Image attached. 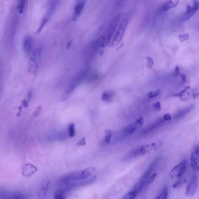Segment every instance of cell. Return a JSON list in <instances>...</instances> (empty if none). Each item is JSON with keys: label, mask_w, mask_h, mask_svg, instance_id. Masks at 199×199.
<instances>
[{"label": "cell", "mask_w": 199, "mask_h": 199, "mask_svg": "<svg viewBox=\"0 0 199 199\" xmlns=\"http://www.w3.org/2000/svg\"><path fill=\"white\" fill-rule=\"evenodd\" d=\"M97 171L95 168L91 167L81 171L72 172L64 176L60 180L62 185L69 187L79 185L81 181L88 178Z\"/></svg>", "instance_id": "cell-1"}, {"label": "cell", "mask_w": 199, "mask_h": 199, "mask_svg": "<svg viewBox=\"0 0 199 199\" xmlns=\"http://www.w3.org/2000/svg\"><path fill=\"white\" fill-rule=\"evenodd\" d=\"M121 18L120 13L117 14L114 18L102 36L93 43V48L95 49L103 48L108 45L116 30Z\"/></svg>", "instance_id": "cell-2"}, {"label": "cell", "mask_w": 199, "mask_h": 199, "mask_svg": "<svg viewBox=\"0 0 199 199\" xmlns=\"http://www.w3.org/2000/svg\"><path fill=\"white\" fill-rule=\"evenodd\" d=\"M42 51V48L38 47L32 53L28 63V71L30 73L35 74L38 71Z\"/></svg>", "instance_id": "cell-3"}, {"label": "cell", "mask_w": 199, "mask_h": 199, "mask_svg": "<svg viewBox=\"0 0 199 199\" xmlns=\"http://www.w3.org/2000/svg\"><path fill=\"white\" fill-rule=\"evenodd\" d=\"M129 17L128 16H126L122 19L118 30L114 38L113 42V44H118L122 41V37L124 35L125 32L127 29V25L129 22Z\"/></svg>", "instance_id": "cell-4"}, {"label": "cell", "mask_w": 199, "mask_h": 199, "mask_svg": "<svg viewBox=\"0 0 199 199\" xmlns=\"http://www.w3.org/2000/svg\"><path fill=\"white\" fill-rule=\"evenodd\" d=\"M187 168V162L185 160L174 167L168 173V175L171 179L181 177L183 175Z\"/></svg>", "instance_id": "cell-5"}, {"label": "cell", "mask_w": 199, "mask_h": 199, "mask_svg": "<svg viewBox=\"0 0 199 199\" xmlns=\"http://www.w3.org/2000/svg\"><path fill=\"white\" fill-rule=\"evenodd\" d=\"M190 86H186L184 90L180 92L177 95V96L179 97L182 101H186L187 100L191 99H196L198 97V91L193 90L189 91Z\"/></svg>", "instance_id": "cell-6"}, {"label": "cell", "mask_w": 199, "mask_h": 199, "mask_svg": "<svg viewBox=\"0 0 199 199\" xmlns=\"http://www.w3.org/2000/svg\"><path fill=\"white\" fill-rule=\"evenodd\" d=\"M58 2V1H50V2L49 3V8H48V11H47L44 18L42 20L40 26L38 28V30H37L36 32L37 34H39L41 31L42 29H43V28L44 27V25H45L47 21L49 20V18L50 17L52 13L54 12Z\"/></svg>", "instance_id": "cell-7"}, {"label": "cell", "mask_w": 199, "mask_h": 199, "mask_svg": "<svg viewBox=\"0 0 199 199\" xmlns=\"http://www.w3.org/2000/svg\"><path fill=\"white\" fill-rule=\"evenodd\" d=\"M198 186V177L196 175H192L186 187L185 195L188 197H192L195 195Z\"/></svg>", "instance_id": "cell-8"}, {"label": "cell", "mask_w": 199, "mask_h": 199, "mask_svg": "<svg viewBox=\"0 0 199 199\" xmlns=\"http://www.w3.org/2000/svg\"><path fill=\"white\" fill-rule=\"evenodd\" d=\"M162 145V142L158 141L140 146V151L141 156L150 153L151 152L157 150Z\"/></svg>", "instance_id": "cell-9"}, {"label": "cell", "mask_w": 199, "mask_h": 199, "mask_svg": "<svg viewBox=\"0 0 199 199\" xmlns=\"http://www.w3.org/2000/svg\"><path fill=\"white\" fill-rule=\"evenodd\" d=\"M199 146L198 145L191 154V168L195 172H198L199 169Z\"/></svg>", "instance_id": "cell-10"}, {"label": "cell", "mask_w": 199, "mask_h": 199, "mask_svg": "<svg viewBox=\"0 0 199 199\" xmlns=\"http://www.w3.org/2000/svg\"><path fill=\"white\" fill-rule=\"evenodd\" d=\"M89 71L88 70H82L80 71L76 75L74 78L73 79L72 81L70 84L69 87L70 88H75L79 83L81 82L87 76Z\"/></svg>", "instance_id": "cell-11"}, {"label": "cell", "mask_w": 199, "mask_h": 199, "mask_svg": "<svg viewBox=\"0 0 199 199\" xmlns=\"http://www.w3.org/2000/svg\"><path fill=\"white\" fill-rule=\"evenodd\" d=\"M199 6V2L198 1H193L192 5L187 6L185 15L184 17V20L186 21L193 16L195 12L198 9Z\"/></svg>", "instance_id": "cell-12"}, {"label": "cell", "mask_w": 199, "mask_h": 199, "mask_svg": "<svg viewBox=\"0 0 199 199\" xmlns=\"http://www.w3.org/2000/svg\"><path fill=\"white\" fill-rule=\"evenodd\" d=\"M38 169L35 166L31 163H28L23 167L21 173L24 177L30 176L38 171Z\"/></svg>", "instance_id": "cell-13"}, {"label": "cell", "mask_w": 199, "mask_h": 199, "mask_svg": "<svg viewBox=\"0 0 199 199\" xmlns=\"http://www.w3.org/2000/svg\"><path fill=\"white\" fill-rule=\"evenodd\" d=\"M34 39L32 37L30 36L25 37L23 43V49L26 55H29L31 52L34 45Z\"/></svg>", "instance_id": "cell-14"}, {"label": "cell", "mask_w": 199, "mask_h": 199, "mask_svg": "<svg viewBox=\"0 0 199 199\" xmlns=\"http://www.w3.org/2000/svg\"><path fill=\"white\" fill-rule=\"evenodd\" d=\"M164 122H165V121L163 119V118H159L158 119H157L156 121L153 122L150 125L144 129V130L142 131L141 133L142 134H145L149 133L154 130L155 129L157 128L158 127L161 126V125L164 123Z\"/></svg>", "instance_id": "cell-15"}, {"label": "cell", "mask_w": 199, "mask_h": 199, "mask_svg": "<svg viewBox=\"0 0 199 199\" xmlns=\"http://www.w3.org/2000/svg\"><path fill=\"white\" fill-rule=\"evenodd\" d=\"M195 107V105L192 104L181 109L175 114L174 117H173L174 119L177 120L183 118V117L190 113L194 108Z\"/></svg>", "instance_id": "cell-16"}, {"label": "cell", "mask_w": 199, "mask_h": 199, "mask_svg": "<svg viewBox=\"0 0 199 199\" xmlns=\"http://www.w3.org/2000/svg\"><path fill=\"white\" fill-rule=\"evenodd\" d=\"M85 4V1H80L77 2L75 6L73 20L75 21L78 18L83 11Z\"/></svg>", "instance_id": "cell-17"}, {"label": "cell", "mask_w": 199, "mask_h": 199, "mask_svg": "<svg viewBox=\"0 0 199 199\" xmlns=\"http://www.w3.org/2000/svg\"><path fill=\"white\" fill-rule=\"evenodd\" d=\"M159 160V158H157L156 159H155V160H154L152 162V163H151V164H150V165L149 166V168H148L147 170L146 171V172H145V173H144V175L142 176V177H141L140 178V180H144L148 177L150 175L152 172L153 171L154 168H155L156 166V164H157Z\"/></svg>", "instance_id": "cell-18"}, {"label": "cell", "mask_w": 199, "mask_h": 199, "mask_svg": "<svg viewBox=\"0 0 199 199\" xmlns=\"http://www.w3.org/2000/svg\"><path fill=\"white\" fill-rule=\"evenodd\" d=\"M139 127L135 122H134L125 127L123 130V132L125 135L132 134L137 130Z\"/></svg>", "instance_id": "cell-19"}, {"label": "cell", "mask_w": 199, "mask_h": 199, "mask_svg": "<svg viewBox=\"0 0 199 199\" xmlns=\"http://www.w3.org/2000/svg\"><path fill=\"white\" fill-rule=\"evenodd\" d=\"M178 1H167L162 7V10L164 11H167L171 8L175 7L178 5Z\"/></svg>", "instance_id": "cell-20"}, {"label": "cell", "mask_w": 199, "mask_h": 199, "mask_svg": "<svg viewBox=\"0 0 199 199\" xmlns=\"http://www.w3.org/2000/svg\"><path fill=\"white\" fill-rule=\"evenodd\" d=\"M114 95L115 93L114 91L105 92L102 95V99L104 102L108 103L110 102L113 100Z\"/></svg>", "instance_id": "cell-21"}, {"label": "cell", "mask_w": 199, "mask_h": 199, "mask_svg": "<svg viewBox=\"0 0 199 199\" xmlns=\"http://www.w3.org/2000/svg\"><path fill=\"white\" fill-rule=\"evenodd\" d=\"M157 175V173H153L144 180H140L143 181L144 189L153 182Z\"/></svg>", "instance_id": "cell-22"}, {"label": "cell", "mask_w": 199, "mask_h": 199, "mask_svg": "<svg viewBox=\"0 0 199 199\" xmlns=\"http://www.w3.org/2000/svg\"><path fill=\"white\" fill-rule=\"evenodd\" d=\"M138 195V194L136 191L132 189L128 192L122 199H135Z\"/></svg>", "instance_id": "cell-23"}, {"label": "cell", "mask_w": 199, "mask_h": 199, "mask_svg": "<svg viewBox=\"0 0 199 199\" xmlns=\"http://www.w3.org/2000/svg\"><path fill=\"white\" fill-rule=\"evenodd\" d=\"M49 184L48 182L46 183V184L43 186V187L39 191V195H38V197H39V199H43L45 196L46 192L47 189H48V186H49Z\"/></svg>", "instance_id": "cell-24"}, {"label": "cell", "mask_w": 199, "mask_h": 199, "mask_svg": "<svg viewBox=\"0 0 199 199\" xmlns=\"http://www.w3.org/2000/svg\"><path fill=\"white\" fill-rule=\"evenodd\" d=\"M25 4H26V1L24 0H21L19 1L17 6L18 11L19 14H22L24 12Z\"/></svg>", "instance_id": "cell-25"}, {"label": "cell", "mask_w": 199, "mask_h": 199, "mask_svg": "<svg viewBox=\"0 0 199 199\" xmlns=\"http://www.w3.org/2000/svg\"><path fill=\"white\" fill-rule=\"evenodd\" d=\"M69 136L71 137H73L75 135V125L72 123L70 124L69 127Z\"/></svg>", "instance_id": "cell-26"}, {"label": "cell", "mask_w": 199, "mask_h": 199, "mask_svg": "<svg viewBox=\"0 0 199 199\" xmlns=\"http://www.w3.org/2000/svg\"><path fill=\"white\" fill-rule=\"evenodd\" d=\"M187 182V180L185 178H181V179L178 180V181L174 183L173 186V188H175L181 187V186L184 184H186Z\"/></svg>", "instance_id": "cell-27"}, {"label": "cell", "mask_w": 199, "mask_h": 199, "mask_svg": "<svg viewBox=\"0 0 199 199\" xmlns=\"http://www.w3.org/2000/svg\"><path fill=\"white\" fill-rule=\"evenodd\" d=\"M105 133L106 135L105 137L106 142L108 144L110 143L112 135L111 131L109 129H107L105 131Z\"/></svg>", "instance_id": "cell-28"}, {"label": "cell", "mask_w": 199, "mask_h": 199, "mask_svg": "<svg viewBox=\"0 0 199 199\" xmlns=\"http://www.w3.org/2000/svg\"><path fill=\"white\" fill-rule=\"evenodd\" d=\"M62 191H58L55 193V199H66Z\"/></svg>", "instance_id": "cell-29"}, {"label": "cell", "mask_w": 199, "mask_h": 199, "mask_svg": "<svg viewBox=\"0 0 199 199\" xmlns=\"http://www.w3.org/2000/svg\"><path fill=\"white\" fill-rule=\"evenodd\" d=\"M147 62V67L149 69H150L153 67L154 65V61L153 58L150 57H146Z\"/></svg>", "instance_id": "cell-30"}, {"label": "cell", "mask_w": 199, "mask_h": 199, "mask_svg": "<svg viewBox=\"0 0 199 199\" xmlns=\"http://www.w3.org/2000/svg\"><path fill=\"white\" fill-rule=\"evenodd\" d=\"M161 91L159 90H157L154 91H151L148 94V97L149 98H153L156 97L160 95Z\"/></svg>", "instance_id": "cell-31"}, {"label": "cell", "mask_w": 199, "mask_h": 199, "mask_svg": "<svg viewBox=\"0 0 199 199\" xmlns=\"http://www.w3.org/2000/svg\"><path fill=\"white\" fill-rule=\"evenodd\" d=\"M154 111L156 112H159L161 109V104L159 101L157 102L154 103L153 105Z\"/></svg>", "instance_id": "cell-32"}, {"label": "cell", "mask_w": 199, "mask_h": 199, "mask_svg": "<svg viewBox=\"0 0 199 199\" xmlns=\"http://www.w3.org/2000/svg\"><path fill=\"white\" fill-rule=\"evenodd\" d=\"M189 35L188 34H184L179 35V36H178V38L181 42H183L189 39Z\"/></svg>", "instance_id": "cell-33"}, {"label": "cell", "mask_w": 199, "mask_h": 199, "mask_svg": "<svg viewBox=\"0 0 199 199\" xmlns=\"http://www.w3.org/2000/svg\"><path fill=\"white\" fill-rule=\"evenodd\" d=\"M42 109V107L41 105H39L37 106L35 108V111L33 113V116L35 117H38L39 114L41 111Z\"/></svg>", "instance_id": "cell-34"}, {"label": "cell", "mask_w": 199, "mask_h": 199, "mask_svg": "<svg viewBox=\"0 0 199 199\" xmlns=\"http://www.w3.org/2000/svg\"><path fill=\"white\" fill-rule=\"evenodd\" d=\"M135 123L139 126V127L142 126L144 123V119L142 116H140L139 118L136 120Z\"/></svg>", "instance_id": "cell-35"}, {"label": "cell", "mask_w": 199, "mask_h": 199, "mask_svg": "<svg viewBox=\"0 0 199 199\" xmlns=\"http://www.w3.org/2000/svg\"><path fill=\"white\" fill-rule=\"evenodd\" d=\"M163 119L164 121H170L172 119V116L169 113L166 114L163 116Z\"/></svg>", "instance_id": "cell-36"}, {"label": "cell", "mask_w": 199, "mask_h": 199, "mask_svg": "<svg viewBox=\"0 0 199 199\" xmlns=\"http://www.w3.org/2000/svg\"><path fill=\"white\" fill-rule=\"evenodd\" d=\"M86 139L85 137L82 139L77 144V145H79V146H83V145H86Z\"/></svg>", "instance_id": "cell-37"}, {"label": "cell", "mask_w": 199, "mask_h": 199, "mask_svg": "<svg viewBox=\"0 0 199 199\" xmlns=\"http://www.w3.org/2000/svg\"><path fill=\"white\" fill-rule=\"evenodd\" d=\"M29 102L27 101L26 99H24L21 102V106L24 108H27Z\"/></svg>", "instance_id": "cell-38"}, {"label": "cell", "mask_w": 199, "mask_h": 199, "mask_svg": "<svg viewBox=\"0 0 199 199\" xmlns=\"http://www.w3.org/2000/svg\"><path fill=\"white\" fill-rule=\"evenodd\" d=\"M180 74V69L178 66H176L175 68V75L176 76H178Z\"/></svg>", "instance_id": "cell-39"}, {"label": "cell", "mask_w": 199, "mask_h": 199, "mask_svg": "<svg viewBox=\"0 0 199 199\" xmlns=\"http://www.w3.org/2000/svg\"><path fill=\"white\" fill-rule=\"evenodd\" d=\"M18 109V112L17 114H16V116L18 117H20V116H21V111H22V106L21 105L20 106V107H19Z\"/></svg>", "instance_id": "cell-40"}, {"label": "cell", "mask_w": 199, "mask_h": 199, "mask_svg": "<svg viewBox=\"0 0 199 199\" xmlns=\"http://www.w3.org/2000/svg\"><path fill=\"white\" fill-rule=\"evenodd\" d=\"M32 95V91H29L28 93L27 97V99H26L27 101L29 102L30 100L31 99Z\"/></svg>", "instance_id": "cell-41"}, {"label": "cell", "mask_w": 199, "mask_h": 199, "mask_svg": "<svg viewBox=\"0 0 199 199\" xmlns=\"http://www.w3.org/2000/svg\"><path fill=\"white\" fill-rule=\"evenodd\" d=\"M180 77L181 79H182V82L183 83H184L186 82V76L184 74H181L180 75Z\"/></svg>", "instance_id": "cell-42"}, {"label": "cell", "mask_w": 199, "mask_h": 199, "mask_svg": "<svg viewBox=\"0 0 199 199\" xmlns=\"http://www.w3.org/2000/svg\"><path fill=\"white\" fill-rule=\"evenodd\" d=\"M71 41L69 42V43H68V44H67V49H69L70 47H71Z\"/></svg>", "instance_id": "cell-43"}, {"label": "cell", "mask_w": 199, "mask_h": 199, "mask_svg": "<svg viewBox=\"0 0 199 199\" xmlns=\"http://www.w3.org/2000/svg\"><path fill=\"white\" fill-rule=\"evenodd\" d=\"M154 199H160V198H159V197L158 195V196H157L156 197V198Z\"/></svg>", "instance_id": "cell-44"}]
</instances>
